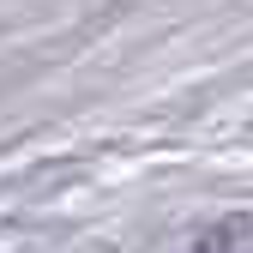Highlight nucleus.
<instances>
[{
    "label": "nucleus",
    "mask_w": 253,
    "mask_h": 253,
    "mask_svg": "<svg viewBox=\"0 0 253 253\" xmlns=\"http://www.w3.org/2000/svg\"><path fill=\"white\" fill-rule=\"evenodd\" d=\"M199 253H253V223H247V217H229V223H217V229L199 241Z\"/></svg>",
    "instance_id": "f257e3e1"
}]
</instances>
